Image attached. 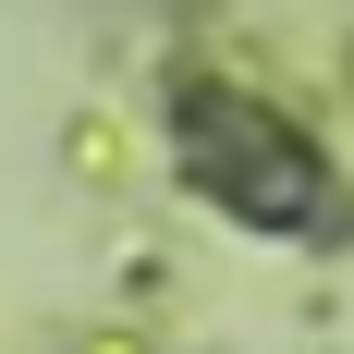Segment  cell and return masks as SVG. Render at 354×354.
<instances>
[{
    "mask_svg": "<svg viewBox=\"0 0 354 354\" xmlns=\"http://www.w3.org/2000/svg\"><path fill=\"white\" fill-rule=\"evenodd\" d=\"M171 122H183V171L208 183L232 220L281 232V245H330V232H342V171L293 135L281 110L232 98V86H183Z\"/></svg>",
    "mask_w": 354,
    "mask_h": 354,
    "instance_id": "obj_1",
    "label": "cell"
}]
</instances>
